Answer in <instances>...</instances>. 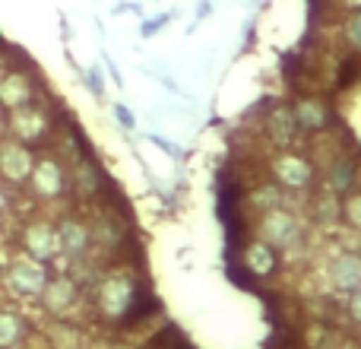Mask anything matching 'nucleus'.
<instances>
[{
	"mask_svg": "<svg viewBox=\"0 0 361 349\" xmlns=\"http://www.w3.org/2000/svg\"><path fill=\"white\" fill-rule=\"evenodd\" d=\"M330 276L339 289H361V261L355 254H343L330 264Z\"/></svg>",
	"mask_w": 361,
	"mask_h": 349,
	"instance_id": "nucleus-1",
	"label": "nucleus"
},
{
	"mask_svg": "<svg viewBox=\"0 0 361 349\" xmlns=\"http://www.w3.org/2000/svg\"><path fill=\"white\" fill-rule=\"evenodd\" d=\"M263 229H267L269 244H288L295 235H298V229H295V219L286 216V213H269L267 223H263Z\"/></svg>",
	"mask_w": 361,
	"mask_h": 349,
	"instance_id": "nucleus-2",
	"label": "nucleus"
},
{
	"mask_svg": "<svg viewBox=\"0 0 361 349\" xmlns=\"http://www.w3.org/2000/svg\"><path fill=\"white\" fill-rule=\"evenodd\" d=\"M29 165H32V159L25 150H19V146H6L4 150V174L6 178L23 181L25 174H29Z\"/></svg>",
	"mask_w": 361,
	"mask_h": 349,
	"instance_id": "nucleus-3",
	"label": "nucleus"
},
{
	"mask_svg": "<svg viewBox=\"0 0 361 349\" xmlns=\"http://www.w3.org/2000/svg\"><path fill=\"white\" fill-rule=\"evenodd\" d=\"M10 280H13V286L23 289V292H38V289H42V270H38L35 264L19 261L16 267H13Z\"/></svg>",
	"mask_w": 361,
	"mask_h": 349,
	"instance_id": "nucleus-4",
	"label": "nucleus"
},
{
	"mask_svg": "<svg viewBox=\"0 0 361 349\" xmlns=\"http://www.w3.org/2000/svg\"><path fill=\"white\" fill-rule=\"evenodd\" d=\"M276 174H279L286 184H305V181L311 178V169H307L301 159L286 156V159H279V162H276Z\"/></svg>",
	"mask_w": 361,
	"mask_h": 349,
	"instance_id": "nucleus-5",
	"label": "nucleus"
},
{
	"mask_svg": "<svg viewBox=\"0 0 361 349\" xmlns=\"http://www.w3.org/2000/svg\"><path fill=\"white\" fill-rule=\"evenodd\" d=\"M25 244H29V251L35 257H51V251H54V235H51V229H44V225H32V229L25 232Z\"/></svg>",
	"mask_w": 361,
	"mask_h": 349,
	"instance_id": "nucleus-6",
	"label": "nucleus"
},
{
	"mask_svg": "<svg viewBox=\"0 0 361 349\" xmlns=\"http://www.w3.org/2000/svg\"><path fill=\"white\" fill-rule=\"evenodd\" d=\"M295 121H298L301 127H307V131H320L326 121V112L317 102H301V105L295 108Z\"/></svg>",
	"mask_w": 361,
	"mask_h": 349,
	"instance_id": "nucleus-7",
	"label": "nucleus"
},
{
	"mask_svg": "<svg viewBox=\"0 0 361 349\" xmlns=\"http://www.w3.org/2000/svg\"><path fill=\"white\" fill-rule=\"evenodd\" d=\"M0 95H4V102L10 108H16V105H23V102L29 99V86H25L23 76H6L4 86H0Z\"/></svg>",
	"mask_w": 361,
	"mask_h": 349,
	"instance_id": "nucleus-8",
	"label": "nucleus"
},
{
	"mask_svg": "<svg viewBox=\"0 0 361 349\" xmlns=\"http://www.w3.org/2000/svg\"><path fill=\"white\" fill-rule=\"evenodd\" d=\"M127 283L124 280H111L105 289H102V302H105L108 312H121V308L127 305Z\"/></svg>",
	"mask_w": 361,
	"mask_h": 349,
	"instance_id": "nucleus-9",
	"label": "nucleus"
},
{
	"mask_svg": "<svg viewBox=\"0 0 361 349\" xmlns=\"http://www.w3.org/2000/svg\"><path fill=\"white\" fill-rule=\"evenodd\" d=\"M35 184H38L42 194H57L61 191V169L51 165V162H42L38 172H35Z\"/></svg>",
	"mask_w": 361,
	"mask_h": 349,
	"instance_id": "nucleus-10",
	"label": "nucleus"
},
{
	"mask_svg": "<svg viewBox=\"0 0 361 349\" xmlns=\"http://www.w3.org/2000/svg\"><path fill=\"white\" fill-rule=\"evenodd\" d=\"M61 244L67 251H82V248H86V229H82V225L67 223L61 229Z\"/></svg>",
	"mask_w": 361,
	"mask_h": 349,
	"instance_id": "nucleus-11",
	"label": "nucleus"
},
{
	"mask_svg": "<svg viewBox=\"0 0 361 349\" xmlns=\"http://www.w3.org/2000/svg\"><path fill=\"white\" fill-rule=\"evenodd\" d=\"M70 299H73V286H70L67 280L51 283V289H48V302H51V308H67V305H70Z\"/></svg>",
	"mask_w": 361,
	"mask_h": 349,
	"instance_id": "nucleus-12",
	"label": "nucleus"
},
{
	"mask_svg": "<svg viewBox=\"0 0 361 349\" xmlns=\"http://www.w3.org/2000/svg\"><path fill=\"white\" fill-rule=\"evenodd\" d=\"M250 267H254L257 273H269V270H273V254H269L267 248H260V244H257V248L250 251Z\"/></svg>",
	"mask_w": 361,
	"mask_h": 349,
	"instance_id": "nucleus-13",
	"label": "nucleus"
},
{
	"mask_svg": "<svg viewBox=\"0 0 361 349\" xmlns=\"http://www.w3.org/2000/svg\"><path fill=\"white\" fill-rule=\"evenodd\" d=\"M16 337H19V321L13 314H4V321H0V343L10 346Z\"/></svg>",
	"mask_w": 361,
	"mask_h": 349,
	"instance_id": "nucleus-14",
	"label": "nucleus"
},
{
	"mask_svg": "<svg viewBox=\"0 0 361 349\" xmlns=\"http://www.w3.org/2000/svg\"><path fill=\"white\" fill-rule=\"evenodd\" d=\"M349 38H352V45H358L361 48V16H355L349 23Z\"/></svg>",
	"mask_w": 361,
	"mask_h": 349,
	"instance_id": "nucleus-15",
	"label": "nucleus"
},
{
	"mask_svg": "<svg viewBox=\"0 0 361 349\" xmlns=\"http://www.w3.org/2000/svg\"><path fill=\"white\" fill-rule=\"evenodd\" d=\"M349 219H352L355 225H361V197L349 200Z\"/></svg>",
	"mask_w": 361,
	"mask_h": 349,
	"instance_id": "nucleus-16",
	"label": "nucleus"
},
{
	"mask_svg": "<svg viewBox=\"0 0 361 349\" xmlns=\"http://www.w3.org/2000/svg\"><path fill=\"white\" fill-rule=\"evenodd\" d=\"M352 314L361 321V289H355V299H352Z\"/></svg>",
	"mask_w": 361,
	"mask_h": 349,
	"instance_id": "nucleus-17",
	"label": "nucleus"
}]
</instances>
